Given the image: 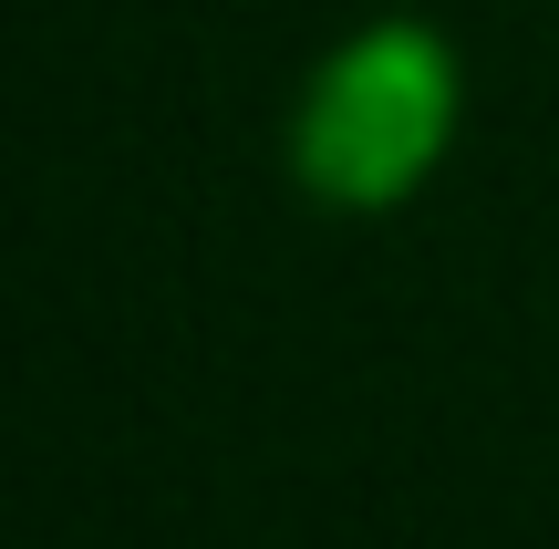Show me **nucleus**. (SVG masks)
<instances>
[{
  "label": "nucleus",
  "mask_w": 559,
  "mask_h": 549,
  "mask_svg": "<svg viewBox=\"0 0 559 549\" xmlns=\"http://www.w3.org/2000/svg\"><path fill=\"white\" fill-rule=\"evenodd\" d=\"M466 135V52L436 11L394 0L332 32L290 83L280 166L321 218H394L445 177Z\"/></svg>",
  "instance_id": "f257e3e1"
}]
</instances>
